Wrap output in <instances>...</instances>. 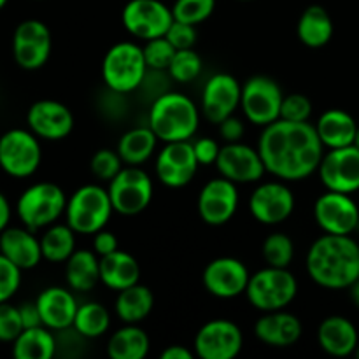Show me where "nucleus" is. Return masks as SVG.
<instances>
[{"instance_id":"obj_19","label":"nucleus","mask_w":359,"mask_h":359,"mask_svg":"<svg viewBox=\"0 0 359 359\" xmlns=\"http://www.w3.org/2000/svg\"><path fill=\"white\" fill-rule=\"evenodd\" d=\"M216 167L223 177L235 184L256 182L266 172L259 151L241 142H230L221 147Z\"/></svg>"},{"instance_id":"obj_24","label":"nucleus","mask_w":359,"mask_h":359,"mask_svg":"<svg viewBox=\"0 0 359 359\" xmlns=\"http://www.w3.org/2000/svg\"><path fill=\"white\" fill-rule=\"evenodd\" d=\"M255 335L270 347H290L302 337V323L294 314L283 311L265 312L255 325Z\"/></svg>"},{"instance_id":"obj_2","label":"nucleus","mask_w":359,"mask_h":359,"mask_svg":"<svg viewBox=\"0 0 359 359\" xmlns=\"http://www.w3.org/2000/svg\"><path fill=\"white\" fill-rule=\"evenodd\" d=\"M307 272L326 290L351 287L359 279V244L351 235H323L309 249Z\"/></svg>"},{"instance_id":"obj_6","label":"nucleus","mask_w":359,"mask_h":359,"mask_svg":"<svg viewBox=\"0 0 359 359\" xmlns=\"http://www.w3.org/2000/svg\"><path fill=\"white\" fill-rule=\"evenodd\" d=\"M297 293V277L287 269H277L270 265L252 273L245 290L252 307L263 312L283 311L294 300Z\"/></svg>"},{"instance_id":"obj_12","label":"nucleus","mask_w":359,"mask_h":359,"mask_svg":"<svg viewBox=\"0 0 359 359\" xmlns=\"http://www.w3.org/2000/svg\"><path fill=\"white\" fill-rule=\"evenodd\" d=\"M314 219L325 233L351 235L359 226V209L349 193L328 189L316 200Z\"/></svg>"},{"instance_id":"obj_55","label":"nucleus","mask_w":359,"mask_h":359,"mask_svg":"<svg viewBox=\"0 0 359 359\" xmlns=\"http://www.w3.org/2000/svg\"><path fill=\"white\" fill-rule=\"evenodd\" d=\"M354 354H356V358L359 359V344H358V347H356V351H354Z\"/></svg>"},{"instance_id":"obj_26","label":"nucleus","mask_w":359,"mask_h":359,"mask_svg":"<svg viewBox=\"0 0 359 359\" xmlns=\"http://www.w3.org/2000/svg\"><path fill=\"white\" fill-rule=\"evenodd\" d=\"M318 342L330 356L346 358L356 351L359 344L358 330L349 319L342 316H330L319 325Z\"/></svg>"},{"instance_id":"obj_41","label":"nucleus","mask_w":359,"mask_h":359,"mask_svg":"<svg viewBox=\"0 0 359 359\" xmlns=\"http://www.w3.org/2000/svg\"><path fill=\"white\" fill-rule=\"evenodd\" d=\"M123 160L118 154V151L111 149H100L93 154L91 158V172L97 175L102 181H112L116 175L121 172Z\"/></svg>"},{"instance_id":"obj_46","label":"nucleus","mask_w":359,"mask_h":359,"mask_svg":"<svg viewBox=\"0 0 359 359\" xmlns=\"http://www.w3.org/2000/svg\"><path fill=\"white\" fill-rule=\"evenodd\" d=\"M193 151H195V156L198 160V163L207 167V165H216L221 147L214 139L200 137V139H196L193 142Z\"/></svg>"},{"instance_id":"obj_21","label":"nucleus","mask_w":359,"mask_h":359,"mask_svg":"<svg viewBox=\"0 0 359 359\" xmlns=\"http://www.w3.org/2000/svg\"><path fill=\"white\" fill-rule=\"evenodd\" d=\"M242 86L230 74H214L203 86L202 112L209 121L219 125L241 105Z\"/></svg>"},{"instance_id":"obj_30","label":"nucleus","mask_w":359,"mask_h":359,"mask_svg":"<svg viewBox=\"0 0 359 359\" xmlns=\"http://www.w3.org/2000/svg\"><path fill=\"white\" fill-rule=\"evenodd\" d=\"M154 305L153 291L142 284H133L126 290L119 291L116 298V316L126 325H137L151 314Z\"/></svg>"},{"instance_id":"obj_13","label":"nucleus","mask_w":359,"mask_h":359,"mask_svg":"<svg viewBox=\"0 0 359 359\" xmlns=\"http://www.w3.org/2000/svg\"><path fill=\"white\" fill-rule=\"evenodd\" d=\"M244 346L241 328L228 319H214L195 337V351L202 359H233Z\"/></svg>"},{"instance_id":"obj_38","label":"nucleus","mask_w":359,"mask_h":359,"mask_svg":"<svg viewBox=\"0 0 359 359\" xmlns=\"http://www.w3.org/2000/svg\"><path fill=\"white\" fill-rule=\"evenodd\" d=\"M202 72V58L189 49H177L168 65V74L177 83H191Z\"/></svg>"},{"instance_id":"obj_37","label":"nucleus","mask_w":359,"mask_h":359,"mask_svg":"<svg viewBox=\"0 0 359 359\" xmlns=\"http://www.w3.org/2000/svg\"><path fill=\"white\" fill-rule=\"evenodd\" d=\"M262 251L266 265L287 269L293 262L294 244L286 233H272L265 238Z\"/></svg>"},{"instance_id":"obj_17","label":"nucleus","mask_w":359,"mask_h":359,"mask_svg":"<svg viewBox=\"0 0 359 359\" xmlns=\"http://www.w3.org/2000/svg\"><path fill=\"white\" fill-rule=\"evenodd\" d=\"M238 207V191L235 182L217 177L207 182L198 195V214L203 223L221 226L235 216Z\"/></svg>"},{"instance_id":"obj_32","label":"nucleus","mask_w":359,"mask_h":359,"mask_svg":"<svg viewBox=\"0 0 359 359\" xmlns=\"http://www.w3.org/2000/svg\"><path fill=\"white\" fill-rule=\"evenodd\" d=\"M333 35V21L328 11L321 6H311L298 20V37L309 48L328 44Z\"/></svg>"},{"instance_id":"obj_52","label":"nucleus","mask_w":359,"mask_h":359,"mask_svg":"<svg viewBox=\"0 0 359 359\" xmlns=\"http://www.w3.org/2000/svg\"><path fill=\"white\" fill-rule=\"evenodd\" d=\"M349 290H351V298H353L354 305L359 309V279L349 287Z\"/></svg>"},{"instance_id":"obj_54","label":"nucleus","mask_w":359,"mask_h":359,"mask_svg":"<svg viewBox=\"0 0 359 359\" xmlns=\"http://www.w3.org/2000/svg\"><path fill=\"white\" fill-rule=\"evenodd\" d=\"M6 4H7V0H0V9H2V7L6 6Z\"/></svg>"},{"instance_id":"obj_39","label":"nucleus","mask_w":359,"mask_h":359,"mask_svg":"<svg viewBox=\"0 0 359 359\" xmlns=\"http://www.w3.org/2000/svg\"><path fill=\"white\" fill-rule=\"evenodd\" d=\"M216 9V0H175L172 7L175 21L198 25L205 21Z\"/></svg>"},{"instance_id":"obj_36","label":"nucleus","mask_w":359,"mask_h":359,"mask_svg":"<svg viewBox=\"0 0 359 359\" xmlns=\"http://www.w3.org/2000/svg\"><path fill=\"white\" fill-rule=\"evenodd\" d=\"M109 326H111V314L107 309L97 302H88L77 309L72 328L83 339H97L107 332Z\"/></svg>"},{"instance_id":"obj_42","label":"nucleus","mask_w":359,"mask_h":359,"mask_svg":"<svg viewBox=\"0 0 359 359\" xmlns=\"http://www.w3.org/2000/svg\"><path fill=\"white\" fill-rule=\"evenodd\" d=\"M312 114V104L305 95L291 93L284 97L283 107H280V119L294 123L309 121Z\"/></svg>"},{"instance_id":"obj_40","label":"nucleus","mask_w":359,"mask_h":359,"mask_svg":"<svg viewBox=\"0 0 359 359\" xmlns=\"http://www.w3.org/2000/svg\"><path fill=\"white\" fill-rule=\"evenodd\" d=\"M142 49L147 69L151 70H168V65H170L172 58H174L175 51H177L165 35L163 37L146 41V46Z\"/></svg>"},{"instance_id":"obj_53","label":"nucleus","mask_w":359,"mask_h":359,"mask_svg":"<svg viewBox=\"0 0 359 359\" xmlns=\"http://www.w3.org/2000/svg\"><path fill=\"white\" fill-rule=\"evenodd\" d=\"M354 146L359 149V126H358V132H356V137H354Z\"/></svg>"},{"instance_id":"obj_1","label":"nucleus","mask_w":359,"mask_h":359,"mask_svg":"<svg viewBox=\"0 0 359 359\" xmlns=\"http://www.w3.org/2000/svg\"><path fill=\"white\" fill-rule=\"evenodd\" d=\"M316 126L277 119L265 126L258 151L266 172L283 181H302L318 172L325 149Z\"/></svg>"},{"instance_id":"obj_9","label":"nucleus","mask_w":359,"mask_h":359,"mask_svg":"<svg viewBox=\"0 0 359 359\" xmlns=\"http://www.w3.org/2000/svg\"><path fill=\"white\" fill-rule=\"evenodd\" d=\"M284 95L279 84L266 76H255L242 86L241 107L245 118L258 126L280 119Z\"/></svg>"},{"instance_id":"obj_25","label":"nucleus","mask_w":359,"mask_h":359,"mask_svg":"<svg viewBox=\"0 0 359 359\" xmlns=\"http://www.w3.org/2000/svg\"><path fill=\"white\" fill-rule=\"evenodd\" d=\"M0 252L21 270L34 269L42 258L41 241L28 228H6L0 233Z\"/></svg>"},{"instance_id":"obj_44","label":"nucleus","mask_w":359,"mask_h":359,"mask_svg":"<svg viewBox=\"0 0 359 359\" xmlns=\"http://www.w3.org/2000/svg\"><path fill=\"white\" fill-rule=\"evenodd\" d=\"M21 283V269L0 252V304L9 300Z\"/></svg>"},{"instance_id":"obj_10","label":"nucleus","mask_w":359,"mask_h":359,"mask_svg":"<svg viewBox=\"0 0 359 359\" xmlns=\"http://www.w3.org/2000/svg\"><path fill=\"white\" fill-rule=\"evenodd\" d=\"M41 160L42 151L34 132L16 128L0 137V167L13 177L32 175Z\"/></svg>"},{"instance_id":"obj_5","label":"nucleus","mask_w":359,"mask_h":359,"mask_svg":"<svg viewBox=\"0 0 359 359\" xmlns=\"http://www.w3.org/2000/svg\"><path fill=\"white\" fill-rule=\"evenodd\" d=\"M146 74L144 49L133 42H118L105 53L102 77L105 86L114 93H130L140 88Z\"/></svg>"},{"instance_id":"obj_3","label":"nucleus","mask_w":359,"mask_h":359,"mask_svg":"<svg viewBox=\"0 0 359 359\" xmlns=\"http://www.w3.org/2000/svg\"><path fill=\"white\" fill-rule=\"evenodd\" d=\"M198 107L186 95L165 91L154 98L149 112V126L160 140H189L198 130Z\"/></svg>"},{"instance_id":"obj_50","label":"nucleus","mask_w":359,"mask_h":359,"mask_svg":"<svg viewBox=\"0 0 359 359\" xmlns=\"http://www.w3.org/2000/svg\"><path fill=\"white\" fill-rule=\"evenodd\" d=\"M161 359H193V354L182 346H170L161 353Z\"/></svg>"},{"instance_id":"obj_48","label":"nucleus","mask_w":359,"mask_h":359,"mask_svg":"<svg viewBox=\"0 0 359 359\" xmlns=\"http://www.w3.org/2000/svg\"><path fill=\"white\" fill-rule=\"evenodd\" d=\"M93 249L98 256L111 255V252L118 251V238H116V235L112 231H97L93 238Z\"/></svg>"},{"instance_id":"obj_47","label":"nucleus","mask_w":359,"mask_h":359,"mask_svg":"<svg viewBox=\"0 0 359 359\" xmlns=\"http://www.w3.org/2000/svg\"><path fill=\"white\" fill-rule=\"evenodd\" d=\"M244 123L238 118H235L233 114L228 116L226 119H223V121L219 123V135L223 137L228 144L241 142V139L244 137Z\"/></svg>"},{"instance_id":"obj_45","label":"nucleus","mask_w":359,"mask_h":359,"mask_svg":"<svg viewBox=\"0 0 359 359\" xmlns=\"http://www.w3.org/2000/svg\"><path fill=\"white\" fill-rule=\"evenodd\" d=\"M165 37L170 41V44L175 49H189L195 46L196 42V28L195 25L182 23V21H175L170 25Z\"/></svg>"},{"instance_id":"obj_18","label":"nucleus","mask_w":359,"mask_h":359,"mask_svg":"<svg viewBox=\"0 0 359 359\" xmlns=\"http://www.w3.org/2000/svg\"><path fill=\"white\" fill-rule=\"evenodd\" d=\"M294 196L283 182H263L249 198V210L262 224H279L293 214Z\"/></svg>"},{"instance_id":"obj_11","label":"nucleus","mask_w":359,"mask_h":359,"mask_svg":"<svg viewBox=\"0 0 359 359\" xmlns=\"http://www.w3.org/2000/svg\"><path fill=\"white\" fill-rule=\"evenodd\" d=\"M121 18L126 30L142 41L163 37L174 23L172 9L160 0H130Z\"/></svg>"},{"instance_id":"obj_23","label":"nucleus","mask_w":359,"mask_h":359,"mask_svg":"<svg viewBox=\"0 0 359 359\" xmlns=\"http://www.w3.org/2000/svg\"><path fill=\"white\" fill-rule=\"evenodd\" d=\"M35 302L41 312L42 325L46 328L55 330V332L72 328L79 305L69 290L58 286L48 287L39 294Z\"/></svg>"},{"instance_id":"obj_22","label":"nucleus","mask_w":359,"mask_h":359,"mask_svg":"<svg viewBox=\"0 0 359 359\" xmlns=\"http://www.w3.org/2000/svg\"><path fill=\"white\" fill-rule=\"evenodd\" d=\"M28 126L37 137L46 140H62L74 128V116L69 107L56 100H39L28 109Z\"/></svg>"},{"instance_id":"obj_29","label":"nucleus","mask_w":359,"mask_h":359,"mask_svg":"<svg viewBox=\"0 0 359 359\" xmlns=\"http://www.w3.org/2000/svg\"><path fill=\"white\" fill-rule=\"evenodd\" d=\"M67 284L74 291L86 293L100 283V259L95 251H74V255L67 259L65 269Z\"/></svg>"},{"instance_id":"obj_16","label":"nucleus","mask_w":359,"mask_h":359,"mask_svg":"<svg viewBox=\"0 0 359 359\" xmlns=\"http://www.w3.org/2000/svg\"><path fill=\"white\" fill-rule=\"evenodd\" d=\"M14 60L27 70L41 69L51 53V32L42 21L27 20L20 23L13 39Z\"/></svg>"},{"instance_id":"obj_34","label":"nucleus","mask_w":359,"mask_h":359,"mask_svg":"<svg viewBox=\"0 0 359 359\" xmlns=\"http://www.w3.org/2000/svg\"><path fill=\"white\" fill-rule=\"evenodd\" d=\"M149 353V337L137 325H126L114 332L107 344L112 359H144Z\"/></svg>"},{"instance_id":"obj_28","label":"nucleus","mask_w":359,"mask_h":359,"mask_svg":"<svg viewBox=\"0 0 359 359\" xmlns=\"http://www.w3.org/2000/svg\"><path fill=\"white\" fill-rule=\"evenodd\" d=\"M140 279L139 262L132 255L114 251L107 256H100V283L109 290L123 291L133 286Z\"/></svg>"},{"instance_id":"obj_8","label":"nucleus","mask_w":359,"mask_h":359,"mask_svg":"<svg viewBox=\"0 0 359 359\" xmlns=\"http://www.w3.org/2000/svg\"><path fill=\"white\" fill-rule=\"evenodd\" d=\"M107 191L116 212L135 216L147 209L153 200V181L140 167L126 165L112 181H109Z\"/></svg>"},{"instance_id":"obj_27","label":"nucleus","mask_w":359,"mask_h":359,"mask_svg":"<svg viewBox=\"0 0 359 359\" xmlns=\"http://www.w3.org/2000/svg\"><path fill=\"white\" fill-rule=\"evenodd\" d=\"M316 132L321 139L323 146L330 149L353 146L356 137L358 125L349 112L342 109H330L323 112L316 123Z\"/></svg>"},{"instance_id":"obj_7","label":"nucleus","mask_w":359,"mask_h":359,"mask_svg":"<svg viewBox=\"0 0 359 359\" xmlns=\"http://www.w3.org/2000/svg\"><path fill=\"white\" fill-rule=\"evenodd\" d=\"M67 209V196L53 182L30 186L18 200V216L28 230L35 231L55 223Z\"/></svg>"},{"instance_id":"obj_4","label":"nucleus","mask_w":359,"mask_h":359,"mask_svg":"<svg viewBox=\"0 0 359 359\" xmlns=\"http://www.w3.org/2000/svg\"><path fill=\"white\" fill-rule=\"evenodd\" d=\"M114 210L107 189L97 184L81 186L67 200V224L76 233L95 235L104 230Z\"/></svg>"},{"instance_id":"obj_51","label":"nucleus","mask_w":359,"mask_h":359,"mask_svg":"<svg viewBox=\"0 0 359 359\" xmlns=\"http://www.w3.org/2000/svg\"><path fill=\"white\" fill-rule=\"evenodd\" d=\"M11 219V207H9V202H7L6 196L0 193V233H2L4 230H6L7 223H9Z\"/></svg>"},{"instance_id":"obj_49","label":"nucleus","mask_w":359,"mask_h":359,"mask_svg":"<svg viewBox=\"0 0 359 359\" xmlns=\"http://www.w3.org/2000/svg\"><path fill=\"white\" fill-rule=\"evenodd\" d=\"M20 316L21 323H23V328H35V326H44L42 325L41 312H39L37 302H25L23 305H20Z\"/></svg>"},{"instance_id":"obj_31","label":"nucleus","mask_w":359,"mask_h":359,"mask_svg":"<svg viewBox=\"0 0 359 359\" xmlns=\"http://www.w3.org/2000/svg\"><path fill=\"white\" fill-rule=\"evenodd\" d=\"M158 140L160 139L151 130V126L132 128L119 139L118 154L121 156L123 163L140 167L153 156Z\"/></svg>"},{"instance_id":"obj_20","label":"nucleus","mask_w":359,"mask_h":359,"mask_svg":"<svg viewBox=\"0 0 359 359\" xmlns=\"http://www.w3.org/2000/svg\"><path fill=\"white\" fill-rule=\"evenodd\" d=\"M251 276L241 259L223 256L216 258L203 270V286L217 298H235L245 293Z\"/></svg>"},{"instance_id":"obj_43","label":"nucleus","mask_w":359,"mask_h":359,"mask_svg":"<svg viewBox=\"0 0 359 359\" xmlns=\"http://www.w3.org/2000/svg\"><path fill=\"white\" fill-rule=\"evenodd\" d=\"M23 330L20 309L13 307L7 302L0 304V340L2 342H14Z\"/></svg>"},{"instance_id":"obj_15","label":"nucleus","mask_w":359,"mask_h":359,"mask_svg":"<svg viewBox=\"0 0 359 359\" xmlns=\"http://www.w3.org/2000/svg\"><path fill=\"white\" fill-rule=\"evenodd\" d=\"M198 167L200 163L189 140L167 142L156 158V175L168 188H182L189 184Z\"/></svg>"},{"instance_id":"obj_35","label":"nucleus","mask_w":359,"mask_h":359,"mask_svg":"<svg viewBox=\"0 0 359 359\" xmlns=\"http://www.w3.org/2000/svg\"><path fill=\"white\" fill-rule=\"evenodd\" d=\"M76 231L69 224H55L48 228L41 238L42 258L51 263H63L76 251Z\"/></svg>"},{"instance_id":"obj_33","label":"nucleus","mask_w":359,"mask_h":359,"mask_svg":"<svg viewBox=\"0 0 359 359\" xmlns=\"http://www.w3.org/2000/svg\"><path fill=\"white\" fill-rule=\"evenodd\" d=\"M46 326L27 328L20 333L13 346L16 359H51L56 354V339Z\"/></svg>"},{"instance_id":"obj_14","label":"nucleus","mask_w":359,"mask_h":359,"mask_svg":"<svg viewBox=\"0 0 359 359\" xmlns=\"http://www.w3.org/2000/svg\"><path fill=\"white\" fill-rule=\"evenodd\" d=\"M321 182L330 191L354 193L359 189V149L356 146L330 149L318 168Z\"/></svg>"}]
</instances>
